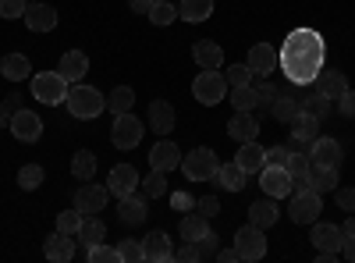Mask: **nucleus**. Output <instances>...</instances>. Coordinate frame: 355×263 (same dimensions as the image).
I'll return each instance as SVG.
<instances>
[{"mask_svg": "<svg viewBox=\"0 0 355 263\" xmlns=\"http://www.w3.org/2000/svg\"><path fill=\"white\" fill-rule=\"evenodd\" d=\"M142 253L150 263H167L174 260V246H171V235L167 231H150V235L142 239Z\"/></svg>", "mask_w": 355, "mask_h": 263, "instance_id": "nucleus-21", "label": "nucleus"}, {"mask_svg": "<svg viewBox=\"0 0 355 263\" xmlns=\"http://www.w3.org/2000/svg\"><path fill=\"white\" fill-rule=\"evenodd\" d=\"M277 217H281V207H277L274 196H259L252 207H249V224H256V228H263V231L274 228Z\"/></svg>", "mask_w": 355, "mask_h": 263, "instance_id": "nucleus-22", "label": "nucleus"}, {"mask_svg": "<svg viewBox=\"0 0 355 263\" xmlns=\"http://www.w3.org/2000/svg\"><path fill=\"white\" fill-rule=\"evenodd\" d=\"M71 174L78 182H93V174H96V153L93 150H78L71 157Z\"/></svg>", "mask_w": 355, "mask_h": 263, "instance_id": "nucleus-37", "label": "nucleus"}, {"mask_svg": "<svg viewBox=\"0 0 355 263\" xmlns=\"http://www.w3.org/2000/svg\"><path fill=\"white\" fill-rule=\"evenodd\" d=\"M0 75H4L8 82H25L28 75H33V61H28L25 53H4L0 57Z\"/></svg>", "mask_w": 355, "mask_h": 263, "instance_id": "nucleus-27", "label": "nucleus"}, {"mask_svg": "<svg viewBox=\"0 0 355 263\" xmlns=\"http://www.w3.org/2000/svg\"><path fill=\"white\" fill-rule=\"evenodd\" d=\"M146 121H150V128H153L157 135H171L174 125H178V114H174V107H171L167 100H153L150 110H146Z\"/></svg>", "mask_w": 355, "mask_h": 263, "instance_id": "nucleus-18", "label": "nucleus"}, {"mask_svg": "<svg viewBox=\"0 0 355 263\" xmlns=\"http://www.w3.org/2000/svg\"><path fill=\"white\" fill-rule=\"evenodd\" d=\"M334 196H338V207L345 210V214H355V189H334Z\"/></svg>", "mask_w": 355, "mask_h": 263, "instance_id": "nucleus-52", "label": "nucleus"}, {"mask_svg": "<svg viewBox=\"0 0 355 263\" xmlns=\"http://www.w3.org/2000/svg\"><path fill=\"white\" fill-rule=\"evenodd\" d=\"M43 178H46V174H43L40 164H25V167L18 171V185H21L25 192H36V189L43 185Z\"/></svg>", "mask_w": 355, "mask_h": 263, "instance_id": "nucleus-42", "label": "nucleus"}, {"mask_svg": "<svg viewBox=\"0 0 355 263\" xmlns=\"http://www.w3.org/2000/svg\"><path fill=\"white\" fill-rule=\"evenodd\" d=\"M139 171L132 167V164H117V167H110V174H107V189H110V196H117V199H125V196H132V192H139Z\"/></svg>", "mask_w": 355, "mask_h": 263, "instance_id": "nucleus-13", "label": "nucleus"}, {"mask_svg": "<svg viewBox=\"0 0 355 263\" xmlns=\"http://www.w3.org/2000/svg\"><path fill=\"white\" fill-rule=\"evenodd\" d=\"M341 231H345V235H355V214H348V217H345Z\"/></svg>", "mask_w": 355, "mask_h": 263, "instance_id": "nucleus-61", "label": "nucleus"}, {"mask_svg": "<svg viewBox=\"0 0 355 263\" xmlns=\"http://www.w3.org/2000/svg\"><path fill=\"white\" fill-rule=\"evenodd\" d=\"M217 167H220L217 153L206 150V146H199V150H192V153L182 157V171H185L189 182H214L217 178Z\"/></svg>", "mask_w": 355, "mask_h": 263, "instance_id": "nucleus-4", "label": "nucleus"}, {"mask_svg": "<svg viewBox=\"0 0 355 263\" xmlns=\"http://www.w3.org/2000/svg\"><path fill=\"white\" fill-rule=\"evenodd\" d=\"M139 189L146 192V199H160V196H167V171H157V167H150V174L139 182Z\"/></svg>", "mask_w": 355, "mask_h": 263, "instance_id": "nucleus-40", "label": "nucleus"}, {"mask_svg": "<svg viewBox=\"0 0 355 263\" xmlns=\"http://www.w3.org/2000/svg\"><path fill=\"white\" fill-rule=\"evenodd\" d=\"M323 57H327V43L313 28H295L281 46V71L288 75L291 85H313L323 71Z\"/></svg>", "mask_w": 355, "mask_h": 263, "instance_id": "nucleus-1", "label": "nucleus"}, {"mask_svg": "<svg viewBox=\"0 0 355 263\" xmlns=\"http://www.w3.org/2000/svg\"><path fill=\"white\" fill-rule=\"evenodd\" d=\"M227 90H231V85H227V78H224L220 68H202L196 75V82H192V96L202 107H214V103L227 100Z\"/></svg>", "mask_w": 355, "mask_h": 263, "instance_id": "nucleus-3", "label": "nucleus"}, {"mask_svg": "<svg viewBox=\"0 0 355 263\" xmlns=\"http://www.w3.org/2000/svg\"><path fill=\"white\" fill-rule=\"evenodd\" d=\"M11 135L18 139V142H36L40 135H43V118L36 110H15L11 114Z\"/></svg>", "mask_w": 355, "mask_h": 263, "instance_id": "nucleus-14", "label": "nucleus"}, {"mask_svg": "<svg viewBox=\"0 0 355 263\" xmlns=\"http://www.w3.org/2000/svg\"><path fill=\"white\" fill-rule=\"evenodd\" d=\"M284 167H288L291 178H306V174L313 171V160H309V153H306V150H291Z\"/></svg>", "mask_w": 355, "mask_h": 263, "instance_id": "nucleus-41", "label": "nucleus"}, {"mask_svg": "<svg viewBox=\"0 0 355 263\" xmlns=\"http://www.w3.org/2000/svg\"><path fill=\"white\" fill-rule=\"evenodd\" d=\"M107 203H110V189H107V185L85 182V185L75 192V203H71V207H75L82 217H89V214H100V210H107Z\"/></svg>", "mask_w": 355, "mask_h": 263, "instance_id": "nucleus-8", "label": "nucleus"}, {"mask_svg": "<svg viewBox=\"0 0 355 263\" xmlns=\"http://www.w3.org/2000/svg\"><path fill=\"white\" fill-rule=\"evenodd\" d=\"M259 189H263V196H274V199L291 196V174H288V167L263 164V171H259Z\"/></svg>", "mask_w": 355, "mask_h": 263, "instance_id": "nucleus-12", "label": "nucleus"}, {"mask_svg": "<svg viewBox=\"0 0 355 263\" xmlns=\"http://www.w3.org/2000/svg\"><path fill=\"white\" fill-rule=\"evenodd\" d=\"M33 96H36L40 103H46V107L64 103V96H68L64 75H61V71H40V75H33Z\"/></svg>", "mask_w": 355, "mask_h": 263, "instance_id": "nucleus-5", "label": "nucleus"}, {"mask_svg": "<svg viewBox=\"0 0 355 263\" xmlns=\"http://www.w3.org/2000/svg\"><path fill=\"white\" fill-rule=\"evenodd\" d=\"M57 71L64 75L68 85H75V82H82L85 71H89V57H85L82 50H68V53L61 57V65H57Z\"/></svg>", "mask_w": 355, "mask_h": 263, "instance_id": "nucleus-26", "label": "nucleus"}, {"mask_svg": "<svg viewBox=\"0 0 355 263\" xmlns=\"http://www.w3.org/2000/svg\"><path fill=\"white\" fill-rule=\"evenodd\" d=\"M227 100H231L234 110H256L259 107L256 85H234V90H227Z\"/></svg>", "mask_w": 355, "mask_h": 263, "instance_id": "nucleus-39", "label": "nucleus"}, {"mask_svg": "<svg viewBox=\"0 0 355 263\" xmlns=\"http://www.w3.org/2000/svg\"><path fill=\"white\" fill-rule=\"evenodd\" d=\"M171 207H174V210H189V207H196V199H192L189 192H174V196H171Z\"/></svg>", "mask_w": 355, "mask_h": 263, "instance_id": "nucleus-56", "label": "nucleus"}, {"mask_svg": "<svg viewBox=\"0 0 355 263\" xmlns=\"http://www.w3.org/2000/svg\"><path fill=\"white\" fill-rule=\"evenodd\" d=\"M174 260H182V263H199L202 256H199V246H196V242H185L182 249L174 253Z\"/></svg>", "mask_w": 355, "mask_h": 263, "instance_id": "nucleus-55", "label": "nucleus"}, {"mask_svg": "<svg viewBox=\"0 0 355 263\" xmlns=\"http://www.w3.org/2000/svg\"><path fill=\"white\" fill-rule=\"evenodd\" d=\"M288 128H291V142H295V150H309V142L320 135V118H313V114L299 110V114H295V118L288 121Z\"/></svg>", "mask_w": 355, "mask_h": 263, "instance_id": "nucleus-15", "label": "nucleus"}, {"mask_svg": "<svg viewBox=\"0 0 355 263\" xmlns=\"http://www.w3.org/2000/svg\"><path fill=\"white\" fill-rule=\"evenodd\" d=\"M150 22L153 25H171V22H178V4H167V0H157V8L150 11Z\"/></svg>", "mask_w": 355, "mask_h": 263, "instance_id": "nucleus-45", "label": "nucleus"}, {"mask_svg": "<svg viewBox=\"0 0 355 263\" xmlns=\"http://www.w3.org/2000/svg\"><path fill=\"white\" fill-rule=\"evenodd\" d=\"M25 25H28V33H53L57 28V11L50 4H28L25 8Z\"/></svg>", "mask_w": 355, "mask_h": 263, "instance_id": "nucleus-24", "label": "nucleus"}, {"mask_svg": "<svg viewBox=\"0 0 355 263\" xmlns=\"http://www.w3.org/2000/svg\"><path fill=\"white\" fill-rule=\"evenodd\" d=\"M288 153H291V146H270V150H266V164L284 167L288 164Z\"/></svg>", "mask_w": 355, "mask_h": 263, "instance_id": "nucleus-54", "label": "nucleus"}, {"mask_svg": "<svg viewBox=\"0 0 355 263\" xmlns=\"http://www.w3.org/2000/svg\"><path fill=\"white\" fill-rule=\"evenodd\" d=\"M210 15H214V0H182V4H178V18L192 22V25L206 22Z\"/></svg>", "mask_w": 355, "mask_h": 263, "instance_id": "nucleus-29", "label": "nucleus"}, {"mask_svg": "<svg viewBox=\"0 0 355 263\" xmlns=\"http://www.w3.org/2000/svg\"><path fill=\"white\" fill-rule=\"evenodd\" d=\"M196 246H199V256H202V260H214V256H217V235H214V231H206Z\"/></svg>", "mask_w": 355, "mask_h": 263, "instance_id": "nucleus-51", "label": "nucleus"}, {"mask_svg": "<svg viewBox=\"0 0 355 263\" xmlns=\"http://www.w3.org/2000/svg\"><path fill=\"white\" fill-rule=\"evenodd\" d=\"M132 107H135V90L132 85H117V90L107 93V110L114 114V118L117 114H128Z\"/></svg>", "mask_w": 355, "mask_h": 263, "instance_id": "nucleus-34", "label": "nucleus"}, {"mask_svg": "<svg viewBox=\"0 0 355 263\" xmlns=\"http://www.w3.org/2000/svg\"><path fill=\"white\" fill-rule=\"evenodd\" d=\"M245 65H249L252 78H270V75L281 68V53H277L274 46H266V43H256V46H249Z\"/></svg>", "mask_w": 355, "mask_h": 263, "instance_id": "nucleus-10", "label": "nucleus"}, {"mask_svg": "<svg viewBox=\"0 0 355 263\" xmlns=\"http://www.w3.org/2000/svg\"><path fill=\"white\" fill-rule=\"evenodd\" d=\"M299 103H302V110H306V114H313V118H320V121H323V118H327V114L334 110V100H327L320 90H316V93L299 96Z\"/></svg>", "mask_w": 355, "mask_h": 263, "instance_id": "nucleus-38", "label": "nucleus"}, {"mask_svg": "<svg viewBox=\"0 0 355 263\" xmlns=\"http://www.w3.org/2000/svg\"><path fill=\"white\" fill-rule=\"evenodd\" d=\"M150 167H157V171L182 167V150H178V142H171L167 135H160V142L150 150Z\"/></svg>", "mask_w": 355, "mask_h": 263, "instance_id": "nucleus-19", "label": "nucleus"}, {"mask_svg": "<svg viewBox=\"0 0 355 263\" xmlns=\"http://www.w3.org/2000/svg\"><path fill=\"white\" fill-rule=\"evenodd\" d=\"M309 242L316 249H331V253H341V242H345V231L341 224H327V221H313V231H309Z\"/></svg>", "mask_w": 355, "mask_h": 263, "instance_id": "nucleus-16", "label": "nucleus"}, {"mask_svg": "<svg viewBox=\"0 0 355 263\" xmlns=\"http://www.w3.org/2000/svg\"><path fill=\"white\" fill-rule=\"evenodd\" d=\"M117 260H121V263H142L146 260L142 242L139 239H121V246H117Z\"/></svg>", "mask_w": 355, "mask_h": 263, "instance_id": "nucleus-43", "label": "nucleus"}, {"mask_svg": "<svg viewBox=\"0 0 355 263\" xmlns=\"http://www.w3.org/2000/svg\"><path fill=\"white\" fill-rule=\"evenodd\" d=\"M21 100H25V96H18V93H11V96H8V100H4V103H8V110H11V114H15V110H21V107H25V103H21Z\"/></svg>", "mask_w": 355, "mask_h": 263, "instance_id": "nucleus-59", "label": "nucleus"}, {"mask_svg": "<svg viewBox=\"0 0 355 263\" xmlns=\"http://www.w3.org/2000/svg\"><path fill=\"white\" fill-rule=\"evenodd\" d=\"M4 125H11V110H8V103H0V128Z\"/></svg>", "mask_w": 355, "mask_h": 263, "instance_id": "nucleus-62", "label": "nucleus"}, {"mask_svg": "<svg viewBox=\"0 0 355 263\" xmlns=\"http://www.w3.org/2000/svg\"><path fill=\"white\" fill-rule=\"evenodd\" d=\"M306 182H309L313 192L323 196V192H334L341 178H338V167H313V171L306 174Z\"/></svg>", "mask_w": 355, "mask_h": 263, "instance_id": "nucleus-33", "label": "nucleus"}, {"mask_svg": "<svg viewBox=\"0 0 355 263\" xmlns=\"http://www.w3.org/2000/svg\"><path fill=\"white\" fill-rule=\"evenodd\" d=\"M234 164H239L245 174H259L266 164V150L252 139V142H239V153H234Z\"/></svg>", "mask_w": 355, "mask_h": 263, "instance_id": "nucleus-25", "label": "nucleus"}, {"mask_svg": "<svg viewBox=\"0 0 355 263\" xmlns=\"http://www.w3.org/2000/svg\"><path fill=\"white\" fill-rule=\"evenodd\" d=\"M85 249L89 246H96V242H103L107 239V224L96 217V214H89V217H82V228H78V235H75Z\"/></svg>", "mask_w": 355, "mask_h": 263, "instance_id": "nucleus-30", "label": "nucleus"}, {"mask_svg": "<svg viewBox=\"0 0 355 263\" xmlns=\"http://www.w3.org/2000/svg\"><path fill=\"white\" fill-rule=\"evenodd\" d=\"M224 78H227L231 90H234V85H252V71H249V65H231V68L224 71Z\"/></svg>", "mask_w": 355, "mask_h": 263, "instance_id": "nucleus-46", "label": "nucleus"}, {"mask_svg": "<svg viewBox=\"0 0 355 263\" xmlns=\"http://www.w3.org/2000/svg\"><path fill=\"white\" fill-rule=\"evenodd\" d=\"M142 132H146V121L135 118V114H117L114 118V128H110V142L117 146V150H135V146L142 142Z\"/></svg>", "mask_w": 355, "mask_h": 263, "instance_id": "nucleus-6", "label": "nucleus"}, {"mask_svg": "<svg viewBox=\"0 0 355 263\" xmlns=\"http://www.w3.org/2000/svg\"><path fill=\"white\" fill-rule=\"evenodd\" d=\"M192 57H196L199 68H220V65H224V50H220L217 43H210V40H199V43L192 46Z\"/></svg>", "mask_w": 355, "mask_h": 263, "instance_id": "nucleus-31", "label": "nucleus"}, {"mask_svg": "<svg viewBox=\"0 0 355 263\" xmlns=\"http://www.w3.org/2000/svg\"><path fill=\"white\" fill-rule=\"evenodd\" d=\"M206 231H210V217H202L199 210L182 217V239H185V242H199Z\"/></svg>", "mask_w": 355, "mask_h": 263, "instance_id": "nucleus-36", "label": "nucleus"}, {"mask_svg": "<svg viewBox=\"0 0 355 263\" xmlns=\"http://www.w3.org/2000/svg\"><path fill=\"white\" fill-rule=\"evenodd\" d=\"M25 8H28V0H0V18L4 22L25 18Z\"/></svg>", "mask_w": 355, "mask_h": 263, "instance_id": "nucleus-49", "label": "nucleus"}, {"mask_svg": "<svg viewBox=\"0 0 355 263\" xmlns=\"http://www.w3.org/2000/svg\"><path fill=\"white\" fill-rule=\"evenodd\" d=\"M320 210H323V199L320 192L306 189V192H291V224H313L320 221Z\"/></svg>", "mask_w": 355, "mask_h": 263, "instance_id": "nucleus-9", "label": "nucleus"}, {"mask_svg": "<svg viewBox=\"0 0 355 263\" xmlns=\"http://www.w3.org/2000/svg\"><path fill=\"white\" fill-rule=\"evenodd\" d=\"M334 103H338V110L345 114V118H355V90H345Z\"/></svg>", "mask_w": 355, "mask_h": 263, "instance_id": "nucleus-53", "label": "nucleus"}, {"mask_svg": "<svg viewBox=\"0 0 355 263\" xmlns=\"http://www.w3.org/2000/svg\"><path fill=\"white\" fill-rule=\"evenodd\" d=\"M85 256H89V263H117V249H110V246H103V242L89 246Z\"/></svg>", "mask_w": 355, "mask_h": 263, "instance_id": "nucleus-47", "label": "nucleus"}, {"mask_svg": "<svg viewBox=\"0 0 355 263\" xmlns=\"http://www.w3.org/2000/svg\"><path fill=\"white\" fill-rule=\"evenodd\" d=\"M214 260H220V263H231V260H239V253L234 249H217V256Z\"/></svg>", "mask_w": 355, "mask_h": 263, "instance_id": "nucleus-60", "label": "nucleus"}, {"mask_svg": "<svg viewBox=\"0 0 355 263\" xmlns=\"http://www.w3.org/2000/svg\"><path fill=\"white\" fill-rule=\"evenodd\" d=\"M227 135H231L234 142H252V139L259 135L256 114H252V110H234L231 121H227Z\"/></svg>", "mask_w": 355, "mask_h": 263, "instance_id": "nucleus-20", "label": "nucleus"}, {"mask_svg": "<svg viewBox=\"0 0 355 263\" xmlns=\"http://www.w3.org/2000/svg\"><path fill=\"white\" fill-rule=\"evenodd\" d=\"M341 256H345L348 263H355V235H345V242H341Z\"/></svg>", "mask_w": 355, "mask_h": 263, "instance_id": "nucleus-58", "label": "nucleus"}, {"mask_svg": "<svg viewBox=\"0 0 355 263\" xmlns=\"http://www.w3.org/2000/svg\"><path fill=\"white\" fill-rule=\"evenodd\" d=\"M277 85L270 82V78H256V96H259V107H270L274 100H277Z\"/></svg>", "mask_w": 355, "mask_h": 263, "instance_id": "nucleus-48", "label": "nucleus"}, {"mask_svg": "<svg viewBox=\"0 0 355 263\" xmlns=\"http://www.w3.org/2000/svg\"><path fill=\"white\" fill-rule=\"evenodd\" d=\"M146 210H150L146 192H132L125 199H117V217H121V224H128V228H139L146 221Z\"/></svg>", "mask_w": 355, "mask_h": 263, "instance_id": "nucleus-17", "label": "nucleus"}, {"mask_svg": "<svg viewBox=\"0 0 355 263\" xmlns=\"http://www.w3.org/2000/svg\"><path fill=\"white\" fill-rule=\"evenodd\" d=\"M234 253H239V260H263L266 256V235H263V228L256 224H245L234 231Z\"/></svg>", "mask_w": 355, "mask_h": 263, "instance_id": "nucleus-7", "label": "nucleus"}, {"mask_svg": "<svg viewBox=\"0 0 355 263\" xmlns=\"http://www.w3.org/2000/svg\"><path fill=\"white\" fill-rule=\"evenodd\" d=\"M299 110H302V103H299V96H291V93H277V100L270 103V114H274L281 125H288Z\"/></svg>", "mask_w": 355, "mask_h": 263, "instance_id": "nucleus-35", "label": "nucleus"}, {"mask_svg": "<svg viewBox=\"0 0 355 263\" xmlns=\"http://www.w3.org/2000/svg\"><path fill=\"white\" fill-rule=\"evenodd\" d=\"M196 210H199L202 217H217V214H220V199H217V196H202V199H196Z\"/></svg>", "mask_w": 355, "mask_h": 263, "instance_id": "nucleus-50", "label": "nucleus"}, {"mask_svg": "<svg viewBox=\"0 0 355 263\" xmlns=\"http://www.w3.org/2000/svg\"><path fill=\"white\" fill-rule=\"evenodd\" d=\"M128 8H132L135 15H150V11L157 8V0H128Z\"/></svg>", "mask_w": 355, "mask_h": 263, "instance_id": "nucleus-57", "label": "nucleus"}, {"mask_svg": "<svg viewBox=\"0 0 355 263\" xmlns=\"http://www.w3.org/2000/svg\"><path fill=\"white\" fill-rule=\"evenodd\" d=\"M309 160H313V167H341V142L338 139H331V135H316L313 142H309Z\"/></svg>", "mask_w": 355, "mask_h": 263, "instance_id": "nucleus-11", "label": "nucleus"}, {"mask_svg": "<svg viewBox=\"0 0 355 263\" xmlns=\"http://www.w3.org/2000/svg\"><path fill=\"white\" fill-rule=\"evenodd\" d=\"M245 178H249V174L231 160V164H220V167H217V178H214V182H217L224 192H242V189H245Z\"/></svg>", "mask_w": 355, "mask_h": 263, "instance_id": "nucleus-28", "label": "nucleus"}, {"mask_svg": "<svg viewBox=\"0 0 355 263\" xmlns=\"http://www.w3.org/2000/svg\"><path fill=\"white\" fill-rule=\"evenodd\" d=\"M78 228H82V214L75 207L57 214V231H61V235H78Z\"/></svg>", "mask_w": 355, "mask_h": 263, "instance_id": "nucleus-44", "label": "nucleus"}, {"mask_svg": "<svg viewBox=\"0 0 355 263\" xmlns=\"http://www.w3.org/2000/svg\"><path fill=\"white\" fill-rule=\"evenodd\" d=\"M64 103H68V114H71L75 121H93L96 114L107 110V96L96 90V85H82V82L68 85Z\"/></svg>", "mask_w": 355, "mask_h": 263, "instance_id": "nucleus-2", "label": "nucleus"}, {"mask_svg": "<svg viewBox=\"0 0 355 263\" xmlns=\"http://www.w3.org/2000/svg\"><path fill=\"white\" fill-rule=\"evenodd\" d=\"M313 85H316V90H320L323 96H327V100H338V96L348 90V78H345L341 71H334V68H331V71H320V78H316Z\"/></svg>", "mask_w": 355, "mask_h": 263, "instance_id": "nucleus-32", "label": "nucleus"}, {"mask_svg": "<svg viewBox=\"0 0 355 263\" xmlns=\"http://www.w3.org/2000/svg\"><path fill=\"white\" fill-rule=\"evenodd\" d=\"M43 256L53 260V263H68L75 256V235H61V231L46 235L43 239Z\"/></svg>", "mask_w": 355, "mask_h": 263, "instance_id": "nucleus-23", "label": "nucleus"}]
</instances>
